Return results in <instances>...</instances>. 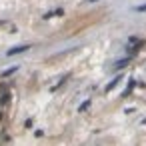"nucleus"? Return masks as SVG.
Masks as SVG:
<instances>
[{
  "label": "nucleus",
  "mask_w": 146,
  "mask_h": 146,
  "mask_svg": "<svg viewBox=\"0 0 146 146\" xmlns=\"http://www.w3.org/2000/svg\"><path fill=\"white\" fill-rule=\"evenodd\" d=\"M24 50H28V46H18V48H10V50H8V56L20 54V52H24Z\"/></svg>",
  "instance_id": "1"
},
{
  "label": "nucleus",
  "mask_w": 146,
  "mask_h": 146,
  "mask_svg": "<svg viewBox=\"0 0 146 146\" xmlns=\"http://www.w3.org/2000/svg\"><path fill=\"white\" fill-rule=\"evenodd\" d=\"M136 10H138V12H146V4H144V6H138Z\"/></svg>",
  "instance_id": "2"
}]
</instances>
